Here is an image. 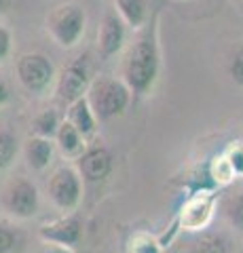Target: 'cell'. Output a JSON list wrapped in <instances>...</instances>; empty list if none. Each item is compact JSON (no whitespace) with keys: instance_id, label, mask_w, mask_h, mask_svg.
<instances>
[{"instance_id":"4316f807","label":"cell","mask_w":243,"mask_h":253,"mask_svg":"<svg viewBox=\"0 0 243 253\" xmlns=\"http://www.w3.org/2000/svg\"><path fill=\"white\" fill-rule=\"evenodd\" d=\"M11 84L4 81V76H0V108H4V106H9V101H11Z\"/></svg>"},{"instance_id":"603a6c76","label":"cell","mask_w":243,"mask_h":253,"mask_svg":"<svg viewBox=\"0 0 243 253\" xmlns=\"http://www.w3.org/2000/svg\"><path fill=\"white\" fill-rule=\"evenodd\" d=\"M229 76L231 81L243 89V42L235 46V51L231 55L229 61Z\"/></svg>"},{"instance_id":"52a82bcc","label":"cell","mask_w":243,"mask_h":253,"mask_svg":"<svg viewBox=\"0 0 243 253\" xmlns=\"http://www.w3.org/2000/svg\"><path fill=\"white\" fill-rule=\"evenodd\" d=\"M0 207L15 219H32L41 209V194L36 184L26 177H13L2 188Z\"/></svg>"},{"instance_id":"9c48e42d","label":"cell","mask_w":243,"mask_h":253,"mask_svg":"<svg viewBox=\"0 0 243 253\" xmlns=\"http://www.w3.org/2000/svg\"><path fill=\"white\" fill-rule=\"evenodd\" d=\"M85 234V221L81 217V213L70 211L64 217H59L51 224H43L38 228V239L43 243H55L64 245V247L76 249L83 243Z\"/></svg>"},{"instance_id":"277c9868","label":"cell","mask_w":243,"mask_h":253,"mask_svg":"<svg viewBox=\"0 0 243 253\" xmlns=\"http://www.w3.org/2000/svg\"><path fill=\"white\" fill-rule=\"evenodd\" d=\"M91 83H93V59L91 53L85 51L78 53L76 57H72L61 68L55 81V95L64 106H70L76 99L87 95Z\"/></svg>"},{"instance_id":"484cf974","label":"cell","mask_w":243,"mask_h":253,"mask_svg":"<svg viewBox=\"0 0 243 253\" xmlns=\"http://www.w3.org/2000/svg\"><path fill=\"white\" fill-rule=\"evenodd\" d=\"M36 253H76V249L64 247V245H55V243H43L36 249Z\"/></svg>"},{"instance_id":"e0dca14e","label":"cell","mask_w":243,"mask_h":253,"mask_svg":"<svg viewBox=\"0 0 243 253\" xmlns=\"http://www.w3.org/2000/svg\"><path fill=\"white\" fill-rule=\"evenodd\" d=\"M163 245L161 241L152 236L150 232H133L127 243H125V253H163Z\"/></svg>"},{"instance_id":"30bf717a","label":"cell","mask_w":243,"mask_h":253,"mask_svg":"<svg viewBox=\"0 0 243 253\" xmlns=\"http://www.w3.org/2000/svg\"><path fill=\"white\" fill-rule=\"evenodd\" d=\"M125 44H127V23L116 13V9H108L104 13V17H101L99 30H97L99 57L104 61L116 57L125 49Z\"/></svg>"},{"instance_id":"9a60e30c","label":"cell","mask_w":243,"mask_h":253,"mask_svg":"<svg viewBox=\"0 0 243 253\" xmlns=\"http://www.w3.org/2000/svg\"><path fill=\"white\" fill-rule=\"evenodd\" d=\"M114 9L131 30H140L150 17L148 0H114Z\"/></svg>"},{"instance_id":"7c38bea8","label":"cell","mask_w":243,"mask_h":253,"mask_svg":"<svg viewBox=\"0 0 243 253\" xmlns=\"http://www.w3.org/2000/svg\"><path fill=\"white\" fill-rule=\"evenodd\" d=\"M53 156H55V144H53V139L32 135L23 144L26 165L36 173H43L49 169V165L53 163Z\"/></svg>"},{"instance_id":"8992f818","label":"cell","mask_w":243,"mask_h":253,"mask_svg":"<svg viewBox=\"0 0 243 253\" xmlns=\"http://www.w3.org/2000/svg\"><path fill=\"white\" fill-rule=\"evenodd\" d=\"M216 201H218V196L214 190H209V188L194 190L184 201L182 207H180L171 228L174 230H186V232H197V230L207 228L211 217H214Z\"/></svg>"},{"instance_id":"5bb4252c","label":"cell","mask_w":243,"mask_h":253,"mask_svg":"<svg viewBox=\"0 0 243 253\" xmlns=\"http://www.w3.org/2000/svg\"><path fill=\"white\" fill-rule=\"evenodd\" d=\"M85 139L81 133L76 131V126L68 121H61L59 129L55 133V146L59 148V152L64 156H70V158H76L78 154H83V150L87 148Z\"/></svg>"},{"instance_id":"5b68a950","label":"cell","mask_w":243,"mask_h":253,"mask_svg":"<svg viewBox=\"0 0 243 253\" xmlns=\"http://www.w3.org/2000/svg\"><path fill=\"white\" fill-rule=\"evenodd\" d=\"M15 76L30 95H47L57 81V70L53 61L43 53H23L15 61Z\"/></svg>"},{"instance_id":"83f0119b","label":"cell","mask_w":243,"mask_h":253,"mask_svg":"<svg viewBox=\"0 0 243 253\" xmlns=\"http://www.w3.org/2000/svg\"><path fill=\"white\" fill-rule=\"evenodd\" d=\"M15 0H0V15H4V13H9V9L13 6Z\"/></svg>"},{"instance_id":"7402d4cb","label":"cell","mask_w":243,"mask_h":253,"mask_svg":"<svg viewBox=\"0 0 243 253\" xmlns=\"http://www.w3.org/2000/svg\"><path fill=\"white\" fill-rule=\"evenodd\" d=\"M222 156L226 158V163H229L231 171L235 173V177H243V144L241 141H231L222 152Z\"/></svg>"},{"instance_id":"6da1fadb","label":"cell","mask_w":243,"mask_h":253,"mask_svg":"<svg viewBox=\"0 0 243 253\" xmlns=\"http://www.w3.org/2000/svg\"><path fill=\"white\" fill-rule=\"evenodd\" d=\"M161 72V42H159V11L138 30L121 61V78L133 97H146L154 89Z\"/></svg>"},{"instance_id":"3957f363","label":"cell","mask_w":243,"mask_h":253,"mask_svg":"<svg viewBox=\"0 0 243 253\" xmlns=\"http://www.w3.org/2000/svg\"><path fill=\"white\" fill-rule=\"evenodd\" d=\"M47 32L61 49H72L83 41L87 30V13L78 2H61L47 15Z\"/></svg>"},{"instance_id":"d4e9b609","label":"cell","mask_w":243,"mask_h":253,"mask_svg":"<svg viewBox=\"0 0 243 253\" xmlns=\"http://www.w3.org/2000/svg\"><path fill=\"white\" fill-rule=\"evenodd\" d=\"M13 53V34L11 30L0 23V63H4Z\"/></svg>"},{"instance_id":"7a4b0ae2","label":"cell","mask_w":243,"mask_h":253,"mask_svg":"<svg viewBox=\"0 0 243 253\" xmlns=\"http://www.w3.org/2000/svg\"><path fill=\"white\" fill-rule=\"evenodd\" d=\"M85 97H87L97 123H106V121H114V118H119L127 112V108L133 99V93L123 83V78L99 76V78H93Z\"/></svg>"},{"instance_id":"d6986e66","label":"cell","mask_w":243,"mask_h":253,"mask_svg":"<svg viewBox=\"0 0 243 253\" xmlns=\"http://www.w3.org/2000/svg\"><path fill=\"white\" fill-rule=\"evenodd\" d=\"M222 213L226 221L235 228L237 232H243V190L235 192L233 196L224 201V207H222Z\"/></svg>"},{"instance_id":"2e32d148","label":"cell","mask_w":243,"mask_h":253,"mask_svg":"<svg viewBox=\"0 0 243 253\" xmlns=\"http://www.w3.org/2000/svg\"><path fill=\"white\" fill-rule=\"evenodd\" d=\"M61 125V118L57 114V110L47 108L43 112H38L32 121V133L38 137H47V139H55V133Z\"/></svg>"},{"instance_id":"8fae6325","label":"cell","mask_w":243,"mask_h":253,"mask_svg":"<svg viewBox=\"0 0 243 253\" xmlns=\"http://www.w3.org/2000/svg\"><path fill=\"white\" fill-rule=\"evenodd\" d=\"M76 171L81 173L83 181H87V184H101L112 175L114 156L104 146L85 148L83 154L76 156Z\"/></svg>"},{"instance_id":"ac0fdd59","label":"cell","mask_w":243,"mask_h":253,"mask_svg":"<svg viewBox=\"0 0 243 253\" xmlns=\"http://www.w3.org/2000/svg\"><path fill=\"white\" fill-rule=\"evenodd\" d=\"M19 154V141L9 129H0V173L6 171Z\"/></svg>"},{"instance_id":"44dd1931","label":"cell","mask_w":243,"mask_h":253,"mask_svg":"<svg viewBox=\"0 0 243 253\" xmlns=\"http://www.w3.org/2000/svg\"><path fill=\"white\" fill-rule=\"evenodd\" d=\"M209 177L214 179L218 186H226L235 179V173L231 171L229 163H226V158L222 154H218L214 161L209 163Z\"/></svg>"},{"instance_id":"ffe728a7","label":"cell","mask_w":243,"mask_h":253,"mask_svg":"<svg viewBox=\"0 0 243 253\" xmlns=\"http://www.w3.org/2000/svg\"><path fill=\"white\" fill-rule=\"evenodd\" d=\"M191 253H231L229 251V245L222 236L218 234H205L193 245Z\"/></svg>"},{"instance_id":"ba28073f","label":"cell","mask_w":243,"mask_h":253,"mask_svg":"<svg viewBox=\"0 0 243 253\" xmlns=\"http://www.w3.org/2000/svg\"><path fill=\"white\" fill-rule=\"evenodd\" d=\"M47 194L53 207L70 213L76 211L83 201V177L74 167H59L47 181Z\"/></svg>"},{"instance_id":"cb8c5ba5","label":"cell","mask_w":243,"mask_h":253,"mask_svg":"<svg viewBox=\"0 0 243 253\" xmlns=\"http://www.w3.org/2000/svg\"><path fill=\"white\" fill-rule=\"evenodd\" d=\"M17 249V232L0 219V253H13Z\"/></svg>"},{"instance_id":"4fadbf2b","label":"cell","mask_w":243,"mask_h":253,"mask_svg":"<svg viewBox=\"0 0 243 253\" xmlns=\"http://www.w3.org/2000/svg\"><path fill=\"white\" fill-rule=\"evenodd\" d=\"M66 121L72 123L76 126V131L81 133L85 139L93 137L96 135V131H97V118H96V114H93L87 97H81V99H76L74 104L68 106Z\"/></svg>"}]
</instances>
